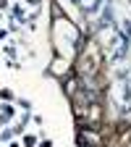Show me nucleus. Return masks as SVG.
Masks as SVG:
<instances>
[{
  "instance_id": "obj_1",
  "label": "nucleus",
  "mask_w": 131,
  "mask_h": 147,
  "mask_svg": "<svg viewBox=\"0 0 131 147\" xmlns=\"http://www.w3.org/2000/svg\"><path fill=\"white\" fill-rule=\"evenodd\" d=\"M81 144H92V147H100L102 139L95 134V131H89V129H81Z\"/></svg>"
},
{
  "instance_id": "obj_2",
  "label": "nucleus",
  "mask_w": 131,
  "mask_h": 147,
  "mask_svg": "<svg viewBox=\"0 0 131 147\" xmlns=\"http://www.w3.org/2000/svg\"><path fill=\"white\" fill-rule=\"evenodd\" d=\"M81 147H92V144H81Z\"/></svg>"
}]
</instances>
